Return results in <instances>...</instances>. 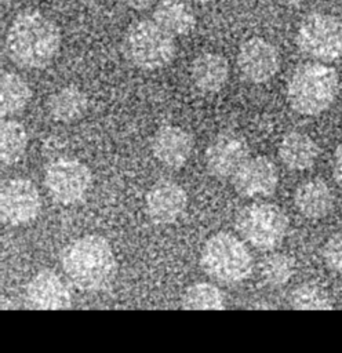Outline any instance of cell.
I'll return each instance as SVG.
<instances>
[{
  "mask_svg": "<svg viewBox=\"0 0 342 353\" xmlns=\"http://www.w3.org/2000/svg\"><path fill=\"white\" fill-rule=\"evenodd\" d=\"M123 52L138 69L159 70L170 65L175 57V36L153 19H142L125 32Z\"/></svg>",
  "mask_w": 342,
  "mask_h": 353,
  "instance_id": "5b68a950",
  "label": "cell"
},
{
  "mask_svg": "<svg viewBox=\"0 0 342 353\" xmlns=\"http://www.w3.org/2000/svg\"><path fill=\"white\" fill-rule=\"evenodd\" d=\"M192 135L179 125L160 127L152 139V153L159 163L168 168H181L188 163L193 152Z\"/></svg>",
  "mask_w": 342,
  "mask_h": 353,
  "instance_id": "9a60e30c",
  "label": "cell"
},
{
  "mask_svg": "<svg viewBox=\"0 0 342 353\" xmlns=\"http://www.w3.org/2000/svg\"><path fill=\"white\" fill-rule=\"evenodd\" d=\"M32 99L29 84L18 73L3 72L0 77V116L11 117L25 110Z\"/></svg>",
  "mask_w": 342,
  "mask_h": 353,
  "instance_id": "44dd1931",
  "label": "cell"
},
{
  "mask_svg": "<svg viewBox=\"0 0 342 353\" xmlns=\"http://www.w3.org/2000/svg\"><path fill=\"white\" fill-rule=\"evenodd\" d=\"M41 211V197L33 182L12 178L1 185L0 218L8 226H23L33 222Z\"/></svg>",
  "mask_w": 342,
  "mask_h": 353,
  "instance_id": "9c48e42d",
  "label": "cell"
},
{
  "mask_svg": "<svg viewBox=\"0 0 342 353\" xmlns=\"http://www.w3.org/2000/svg\"><path fill=\"white\" fill-rule=\"evenodd\" d=\"M190 79L201 94H217L229 80V63L218 52H203L192 62Z\"/></svg>",
  "mask_w": 342,
  "mask_h": 353,
  "instance_id": "2e32d148",
  "label": "cell"
},
{
  "mask_svg": "<svg viewBox=\"0 0 342 353\" xmlns=\"http://www.w3.org/2000/svg\"><path fill=\"white\" fill-rule=\"evenodd\" d=\"M321 256L330 270L342 273V232L332 234L325 241L323 245Z\"/></svg>",
  "mask_w": 342,
  "mask_h": 353,
  "instance_id": "484cf974",
  "label": "cell"
},
{
  "mask_svg": "<svg viewBox=\"0 0 342 353\" xmlns=\"http://www.w3.org/2000/svg\"><path fill=\"white\" fill-rule=\"evenodd\" d=\"M153 21L172 36L189 34L196 26L193 11L179 0H161L153 11Z\"/></svg>",
  "mask_w": 342,
  "mask_h": 353,
  "instance_id": "ffe728a7",
  "label": "cell"
},
{
  "mask_svg": "<svg viewBox=\"0 0 342 353\" xmlns=\"http://www.w3.org/2000/svg\"><path fill=\"white\" fill-rule=\"evenodd\" d=\"M280 161L291 171H305L312 168L320 154V149L313 138L301 131L287 132L277 148Z\"/></svg>",
  "mask_w": 342,
  "mask_h": 353,
  "instance_id": "ac0fdd59",
  "label": "cell"
},
{
  "mask_svg": "<svg viewBox=\"0 0 342 353\" xmlns=\"http://www.w3.org/2000/svg\"><path fill=\"white\" fill-rule=\"evenodd\" d=\"M296 210L308 219L325 218L335 204V197L330 186L320 178L302 182L294 192Z\"/></svg>",
  "mask_w": 342,
  "mask_h": 353,
  "instance_id": "e0dca14e",
  "label": "cell"
},
{
  "mask_svg": "<svg viewBox=\"0 0 342 353\" xmlns=\"http://www.w3.org/2000/svg\"><path fill=\"white\" fill-rule=\"evenodd\" d=\"M236 229L244 241L261 251L277 248L288 230L285 212L272 203H254L239 212Z\"/></svg>",
  "mask_w": 342,
  "mask_h": 353,
  "instance_id": "8992f818",
  "label": "cell"
},
{
  "mask_svg": "<svg viewBox=\"0 0 342 353\" xmlns=\"http://www.w3.org/2000/svg\"><path fill=\"white\" fill-rule=\"evenodd\" d=\"M28 131L25 125L12 119H3L0 123V160L6 165L22 160L28 149Z\"/></svg>",
  "mask_w": 342,
  "mask_h": 353,
  "instance_id": "7402d4cb",
  "label": "cell"
},
{
  "mask_svg": "<svg viewBox=\"0 0 342 353\" xmlns=\"http://www.w3.org/2000/svg\"><path fill=\"white\" fill-rule=\"evenodd\" d=\"M226 299L221 288L211 283H194L186 288L181 298V307L189 310L225 309Z\"/></svg>",
  "mask_w": 342,
  "mask_h": 353,
  "instance_id": "603a6c76",
  "label": "cell"
},
{
  "mask_svg": "<svg viewBox=\"0 0 342 353\" xmlns=\"http://www.w3.org/2000/svg\"><path fill=\"white\" fill-rule=\"evenodd\" d=\"M61 265L68 280L80 291L99 292L112 285L117 262L109 241L98 234L73 240L62 252Z\"/></svg>",
  "mask_w": 342,
  "mask_h": 353,
  "instance_id": "7a4b0ae2",
  "label": "cell"
},
{
  "mask_svg": "<svg viewBox=\"0 0 342 353\" xmlns=\"http://www.w3.org/2000/svg\"><path fill=\"white\" fill-rule=\"evenodd\" d=\"M200 266L212 280L222 284H237L252 272V256L243 240L228 232L208 237L201 248Z\"/></svg>",
  "mask_w": 342,
  "mask_h": 353,
  "instance_id": "277c9868",
  "label": "cell"
},
{
  "mask_svg": "<svg viewBox=\"0 0 342 353\" xmlns=\"http://www.w3.org/2000/svg\"><path fill=\"white\" fill-rule=\"evenodd\" d=\"M250 157L247 142L236 135H221L205 150L208 172L218 179H232Z\"/></svg>",
  "mask_w": 342,
  "mask_h": 353,
  "instance_id": "4fadbf2b",
  "label": "cell"
},
{
  "mask_svg": "<svg viewBox=\"0 0 342 353\" xmlns=\"http://www.w3.org/2000/svg\"><path fill=\"white\" fill-rule=\"evenodd\" d=\"M339 91V76L325 62L313 61L299 65L287 83V101L302 116L325 112Z\"/></svg>",
  "mask_w": 342,
  "mask_h": 353,
  "instance_id": "3957f363",
  "label": "cell"
},
{
  "mask_svg": "<svg viewBox=\"0 0 342 353\" xmlns=\"http://www.w3.org/2000/svg\"><path fill=\"white\" fill-rule=\"evenodd\" d=\"M295 273V259L285 252H272L261 262V277L272 288L285 285Z\"/></svg>",
  "mask_w": 342,
  "mask_h": 353,
  "instance_id": "cb8c5ba5",
  "label": "cell"
},
{
  "mask_svg": "<svg viewBox=\"0 0 342 353\" xmlns=\"http://www.w3.org/2000/svg\"><path fill=\"white\" fill-rule=\"evenodd\" d=\"M61 32L54 21L39 11L18 14L6 34L10 59L23 69H43L58 55Z\"/></svg>",
  "mask_w": 342,
  "mask_h": 353,
  "instance_id": "6da1fadb",
  "label": "cell"
},
{
  "mask_svg": "<svg viewBox=\"0 0 342 353\" xmlns=\"http://www.w3.org/2000/svg\"><path fill=\"white\" fill-rule=\"evenodd\" d=\"M332 176L335 182L342 188V142L336 146L332 156Z\"/></svg>",
  "mask_w": 342,
  "mask_h": 353,
  "instance_id": "4316f807",
  "label": "cell"
},
{
  "mask_svg": "<svg viewBox=\"0 0 342 353\" xmlns=\"http://www.w3.org/2000/svg\"><path fill=\"white\" fill-rule=\"evenodd\" d=\"M288 303L298 310H330L332 299L327 290L314 283H302L296 285L288 296Z\"/></svg>",
  "mask_w": 342,
  "mask_h": 353,
  "instance_id": "d4e9b609",
  "label": "cell"
},
{
  "mask_svg": "<svg viewBox=\"0 0 342 353\" xmlns=\"http://www.w3.org/2000/svg\"><path fill=\"white\" fill-rule=\"evenodd\" d=\"M280 4H284V6H288V7H296L299 6L301 3H303L305 0H277Z\"/></svg>",
  "mask_w": 342,
  "mask_h": 353,
  "instance_id": "f1b7e54d",
  "label": "cell"
},
{
  "mask_svg": "<svg viewBox=\"0 0 342 353\" xmlns=\"http://www.w3.org/2000/svg\"><path fill=\"white\" fill-rule=\"evenodd\" d=\"M186 1H190V3H197V4H204V3H208L211 0H186Z\"/></svg>",
  "mask_w": 342,
  "mask_h": 353,
  "instance_id": "f546056e",
  "label": "cell"
},
{
  "mask_svg": "<svg viewBox=\"0 0 342 353\" xmlns=\"http://www.w3.org/2000/svg\"><path fill=\"white\" fill-rule=\"evenodd\" d=\"M124 4L132 10H137V11H142V10H146L149 7H152L153 4L157 3V0H123Z\"/></svg>",
  "mask_w": 342,
  "mask_h": 353,
  "instance_id": "83f0119b",
  "label": "cell"
},
{
  "mask_svg": "<svg viewBox=\"0 0 342 353\" xmlns=\"http://www.w3.org/2000/svg\"><path fill=\"white\" fill-rule=\"evenodd\" d=\"M296 46L314 61H336L342 55V22L325 12L306 15L298 26Z\"/></svg>",
  "mask_w": 342,
  "mask_h": 353,
  "instance_id": "52a82bcc",
  "label": "cell"
},
{
  "mask_svg": "<svg viewBox=\"0 0 342 353\" xmlns=\"http://www.w3.org/2000/svg\"><path fill=\"white\" fill-rule=\"evenodd\" d=\"M232 182L240 196H270L279 185V172L274 163L266 156L248 157Z\"/></svg>",
  "mask_w": 342,
  "mask_h": 353,
  "instance_id": "5bb4252c",
  "label": "cell"
},
{
  "mask_svg": "<svg viewBox=\"0 0 342 353\" xmlns=\"http://www.w3.org/2000/svg\"><path fill=\"white\" fill-rule=\"evenodd\" d=\"M44 185L57 203L73 205L83 201L88 194L92 185V174L83 161L61 157L47 165Z\"/></svg>",
  "mask_w": 342,
  "mask_h": 353,
  "instance_id": "ba28073f",
  "label": "cell"
},
{
  "mask_svg": "<svg viewBox=\"0 0 342 353\" xmlns=\"http://www.w3.org/2000/svg\"><path fill=\"white\" fill-rule=\"evenodd\" d=\"M237 68L245 81L252 84L266 83L280 69L279 50L262 37H251L239 48Z\"/></svg>",
  "mask_w": 342,
  "mask_h": 353,
  "instance_id": "30bf717a",
  "label": "cell"
},
{
  "mask_svg": "<svg viewBox=\"0 0 342 353\" xmlns=\"http://www.w3.org/2000/svg\"><path fill=\"white\" fill-rule=\"evenodd\" d=\"M25 306L36 310L70 309L72 295L65 281L54 270L43 269L26 285Z\"/></svg>",
  "mask_w": 342,
  "mask_h": 353,
  "instance_id": "7c38bea8",
  "label": "cell"
},
{
  "mask_svg": "<svg viewBox=\"0 0 342 353\" xmlns=\"http://www.w3.org/2000/svg\"><path fill=\"white\" fill-rule=\"evenodd\" d=\"M188 207L185 189L170 179L157 181L145 196V211L149 219L157 225H171L177 222Z\"/></svg>",
  "mask_w": 342,
  "mask_h": 353,
  "instance_id": "8fae6325",
  "label": "cell"
},
{
  "mask_svg": "<svg viewBox=\"0 0 342 353\" xmlns=\"http://www.w3.org/2000/svg\"><path fill=\"white\" fill-rule=\"evenodd\" d=\"M88 110V97L77 85H65L50 95L47 101L48 114L59 123L80 120Z\"/></svg>",
  "mask_w": 342,
  "mask_h": 353,
  "instance_id": "d6986e66",
  "label": "cell"
}]
</instances>
